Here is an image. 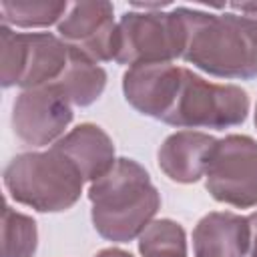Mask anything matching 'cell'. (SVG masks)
<instances>
[{
    "mask_svg": "<svg viewBox=\"0 0 257 257\" xmlns=\"http://www.w3.org/2000/svg\"><path fill=\"white\" fill-rule=\"evenodd\" d=\"M229 8L241 12V14H247L251 18L257 20V2H229Z\"/></svg>",
    "mask_w": 257,
    "mask_h": 257,
    "instance_id": "cell-18",
    "label": "cell"
},
{
    "mask_svg": "<svg viewBox=\"0 0 257 257\" xmlns=\"http://www.w3.org/2000/svg\"><path fill=\"white\" fill-rule=\"evenodd\" d=\"M215 141L217 139L207 133L189 128L169 135L157 153L161 171L175 183H197L205 175Z\"/></svg>",
    "mask_w": 257,
    "mask_h": 257,
    "instance_id": "cell-13",
    "label": "cell"
},
{
    "mask_svg": "<svg viewBox=\"0 0 257 257\" xmlns=\"http://www.w3.org/2000/svg\"><path fill=\"white\" fill-rule=\"evenodd\" d=\"M187 26L179 6L171 12H124L118 20V50L114 62L135 66L171 62L183 56Z\"/></svg>",
    "mask_w": 257,
    "mask_h": 257,
    "instance_id": "cell-6",
    "label": "cell"
},
{
    "mask_svg": "<svg viewBox=\"0 0 257 257\" xmlns=\"http://www.w3.org/2000/svg\"><path fill=\"white\" fill-rule=\"evenodd\" d=\"M90 219L96 233L112 243H128L153 223L161 195L143 165L120 157L112 169L90 183Z\"/></svg>",
    "mask_w": 257,
    "mask_h": 257,
    "instance_id": "cell-2",
    "label": "cell"
},
{
    "mask_svg": "<svg viewBox=\"0 0 257 257\" xmlns=\"http://www.w3.org/2000/svg\"><path fill=\"white\" fill-rule=\"evenodd\" d=\"M141 257H187L185 229L173 219L153 221L139 237Z\"/></svg>",
    "mask_w": 257,
    "mask_h": 257,
    "instance_id": "cell-16",
    "label": "cell"
},
{
    "mask_svg": "<svg viewBox=\"0 0 257 257\" xmlns=\"http://www.w3.org/2000/svg\"><path fill=\"white\" fill-rule=\"evenodd\" d=\"M94 257H135V255L124 251V249H118V247H108V249L98 251Z\"/></svg>",
    "mask_w": 257,
    "mask_h": 257,
    "instance_id": "cell-20",
    "label": "cell"
},
{
    "mask_svg": "<svg viewBox=\"0 0 257 257\" xmlns=\"http://www.w3.org/2000/svg\"><path fill=\"white\" fill-rule=\"evenodd\" d=\"M249 96L237 84H217L183 66V78L163 122L177 128H231L245 122Z\"/></svg>",
    "mask_w": 257,
    "mask_h": 257,
    "instance_id": "cell-4",
    "label": "cell"
},
{
    "mask_svg": "<svg viewBox=\"0 0 257 257\" xmlns=\"http://www.w3.org/2000/svg\"><path fill=\"white\" fill-rule=\"evenodd\" d=\"M0 52L2 86L28 90L54 84L60 78L68 64L70 46L50 32H14L10 26L2 24Z\"/></svg>",
    "mask_w": 257,
    "mask_h": 257,
    "instance_id": "cell-5",
    "label": "cell"
},
{
    "mask_svg": "<svg viewBox=\"0 0 257 257\" xmlns=\"http://www.w3.org/2000/svg\"><path fill=\"white\" fill-rule=\"evenodd\" d=\"M52 149L62 153L76 167L82 179L90 183L106 175L116 163L110 137L92 122H82L74 126L70 133L60 137L52 145Z\"/></svg>",
    "mask_w": 257,
    "mask_h": 257,
    "instance_id": "cell-12",
    "label": "cell"
},
{
    "mask_svg": "<svg viewBox=\"0 0 257 257\" xmlns=\"http://www.w3.org/2000/svg\"><path fill=\"white\" fill-rule=\"evenodd\" d=\"M249 245V219L231 211H211L193 229L195 257H245Z\"/></svg>",
    "mask_w": 257,
    "mask_h": 257,
    "instance_id": "cell-11",
    "label": "cell"
},
{
    "mask_svg": "<svg viewBox=\"0 0 257 257\" xmlns=\"http://www.w3.org/2000/svg\"><path fill=\"white\" fill-rule=\"evenodd\" d=\"M50 86H54L70 104L90 106L100 98L106 86V70L70 46L68 64L60 78Z\"/></svg>",
    "mask_w": 257,
    "mask_h": 257,
    "instance_id": "cell-14",
    "label": "cell"
},
{
    "mask_svg": "<svg viewBox=\"0 0 257 257\" xmlns=\"http://www.w3.org/2000/svg\"><path fill=\"white\" fill-rule=\"evenodd\" d=\"M82 183L76 167L52 147L20 153L4 169V187L10 197L38 213H60L76 205Z\"/></svg>",
    "mask_w": 257,
    "mask_h": 257,
    "instance_id": "cell-3",
    "label": "cell"
},
{
    "mask_svg": "<svg viewBox=\"0 0 257 257\" xmlns=\"http://www.w3.org/2000/svg\"><path fill=\"white\" fill-rule=\"evenodd\" d=\"M58 36L94 62H110L118 50V24L110 2H76L70 4L58 22Z\"/></svg>",
    "mask_w": 257,
    "mask_h": 257,
    "instance_id": "cell-9",
    "label": "cell"
},
{
    "mask_svg": "<svg viewBox=\"0 0 257 257\" xmlns=\"http://www.w3.org/2000/svg\"><path fill=\"white\" fill-rule=\"evenodd\" d=\"M255 126H257V106H255Z\"/></svg>",
    "mask_w": 257,
    "mask_h": 257,
    "instance_id": "cell-21",
    "label": "cell"
},
{
    "mask_svg": "<svg viewBox=\"0 0 257 257\" xmlns=\"http://www.w3.org/2000/svg\"><path fill=\"white\" fill-rule=\"evenodd\" d=\"M70 102L54 86H38L22 90L12 104L14 135L30 147L54 145L64 137V128L72 122Z\"/></svg>",
    "mask_w": 257,
    "mask_h": 257,
    "instance_id": "cell-8",
    "label": "cell"
},
{
    "mask_svg": "<svg viewBox=\"0 0 257 257\" xmlns=\"http://www.w3.org/2000/svg\"><path fill=\"white\" fill-rule=\"evenodd\" d=\"M181 78L183 66L173 62L135 64L122 74V92L135 110L163 120L173 106Z\"/></svg>",
    "mask_w": 257,
    "mask_h": 257,
    "instance_id": "cell-10",
    "label": "cell"
},
{
    "mask_svg": "<svg viewBox=\"0 0 257 257\" xmlns=\"http://www.w3.org/2000/svg\"><path fill=\"white\" fill-rule=\"evenodd\" d=\"M38 247L36 221L10 205L2 209V257H32Z\"/></svg>",
    "mask_w": 257,
    "mask_h": 257,
    "instance_id": "cell-17",
    "label": "cell"
},
{
    "mask_svg": "<svg viewBox=\"0 0 257 257\" xmlns=\"http://www.w3.org/2000/svg\"><path fill=\"white\" fill-rule=\"evenodd\" d=\"M187 26L183 60L219 76L251 80L257 76V20L235 12H203L179 6Z\"/></svg>",
    "mask_w": 257,
    "mask_h": 257,
    "instance_id": "cell-1",
    "label": "cell"
},
{
    "mask_svg": "<svg viewBox=\"0 0 257 257\" xmlns=\"http://www.w3.org/2000/svg\"><path fill=\"white\" fill-rule=\"evenodd\" d=\"M70 4L62 0H2V24L18 28H42L60 22Z\"/></svg>",
    "mask_w": 257,
    "mask_h": 257,
    "instance_id": "cell-15",
    "label": "cell"
},
{
    "mask_svg": "<svg viewBox=\"0 0 257 257\" xmlns=\"http://www.w3.org/2000/svg\"><path fill=\"white\" fill-rule=\"evenodd\" d=\"M205 187L219 203L257 207V141L249 135L217 139L209 153Z\"/></svg>",
    "mask_w": 257,
    "mask_h": 257,
    "instance_id": "cell-7",
    "label": "cell"
},
{
    "mask_svg": "<svg viewBox=\"0 0 257 257\" xmlns=\"http://www.w3.org/2000/svg\"><path fill=\"white\" fill-rule=\"evenodd\" d=\"M247 219H249V225H251V245H249L251 257H257V211L251 213Z\"/></svg>",
    "mask_w": 257,
    "mask_h": 257,
    "instance_id": "cell-19",
    "label": "cell"
}]
</instances>
